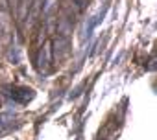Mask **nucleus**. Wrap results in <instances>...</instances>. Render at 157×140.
Returning a JSON list of instances; mask_svg holds the SVG:
<instances>
[{
    "label": "nucleus",
    "instance_id": "f257e3e1",
    "mask_svg": "<svg viewBox=\"0 0 157 140\" xmlns=\"http://www.w3.org/2000/svg\"><path fill=\"white\" fill-rule=\"evenodd\" d=\"M13 98L24 103V101H28V100L33 98V90L32 89H19V92H13Z\"/></svg>",
    "mask_w": 157,
    "mask_h": 140
},
{
    "label": "nucleus",
    "instance_id": "f03ea898",
    "mask_svg": "<svg viewBox=\"0 0 157 140\" xmlns=\"http://www.w3.org/2000/svg\"><path fill=\"white\" fill-rule=\"evenodd\" d=\"M74 2H76V4H80V6H85V4H87V0H74Z\"/></svg>",
    "mask_w": 157,
    "mask_h": 140
}]
</instances>
